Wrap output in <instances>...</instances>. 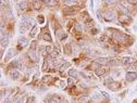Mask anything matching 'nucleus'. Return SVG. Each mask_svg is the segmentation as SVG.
<instances>
[{
    "label": "nucleus",
    "mask_w": 137,
    "mask_h": 103,
    "mask_svg": "<svg viewBox=\"0 0 137 103\" xmlns=\"http://www.w3.org/2000/svg\"><path fill=\"white\" fill-rule=\"evenodd\" d=\"M74 29H75L76 32H82V30H83V26L81 24H75V25H74Z\"/></svg>",
    "instance_id": "27"
},
{
    "label": "nucleus",
    "mask_w": 137,
    "mask_h": 103,
    "mask_svg": "<svg viewBox=\"0 0 137 103\" xmlns=\"http://www.w3.org/2000/svg\"><path fill=\"white\" fill-rule=\"evenodd\" d=\"M64 3L66 6H74L77 3V0H64Z\"/></svg>",
    "instance_id": "21"
},
{
    "label": "nucleus",
    "mask_w": 137,
    "mask_h": 103,
    "mask_svg": "<svg viewBox=\"0 0 137 103\" xmlns=\"http://www.w3.org/2000/svg\"><path fill=\"white\" fill-rule=\"evenodd\" d=\"M89 97H87V95H84V97H81L80 99H78V102L80 103H87L89 101Z\"/></svg>",
    "instance_id": "20"
},
{
    "label": "nucleus",
    "mask_w": 137,
    "mask_h": 103,
    "mask_svg": "<svg viewBox=\"0 0 137 103\" xmlns=\"http://www.w3.org/2000/svg\"><path fill=\"white\" fill-rule=\"evenodd\" d=\"M37 20H38L39 24H44V23H45V17H44L43 15H38V17H37Z\"/></svg>",
    "instance_id": "30"
},
{
    "label": "nucleus",
    "mask_w": 137,
    "mask_h": 103,
    "mask_svg": "<svg viewBox=\"0 0 137 103\" xmlns=\"http://www.w3.org/2000/svg\"><path fill=\"white\" fill-rule=\"evenodd\" d=\"M43 38H44V40H46V41H49V43H51V41H52L51 36H50V34H49V33H45V34L43 35Z\"/></svg>",
    "instance_id": "17"
},
{
    "label": "nucleus",
    "mask_w": 137,
    "mask_h": 103,
    "mask_svg": "<svg viewBox=\"0 0 137 103\" xmlns=\"http://www.w3.org/2000/svg\"><path fill=\"white\" fill-rule=\"evenodd\" d=\"M114 39L119 43H126L127 39H128V36L125 34H122V33H115L114 34Z\"/></svg>",
    "instance_id": "2"
},
{
    "label": "nucleus",
    "mask_w": 137,
    "mask_h": 103,
    "mask_svg": "<svg viewBox=\"0 0 137 103\" xmlns=\"http://www.w3.org/2000/svg\"><path fill=\"white\" fill-rule=\"evenodd\" d=\"M100 93H101V94H102V95H103V97H104V98H106V99H109V98H110V95H109V94H108V93H107V92H106V91H100Z\"/></svg>",
    "instance_id": "33"
},
{
    "label": "nucleus",
    "mask_w": 137,
    "mask_h": 103,
    "mask_svg": "<svg viewBox=\"0 0 137 103\" xmlns=\"http://www.w3.org/2000/svg\"><path fill=\"white\" fill-rule=\"evenodd\" d=\"M15 54H17V50H15V49H13V48L9 49L8 52H7L6 58H4V62H9V61L12 59V58L14 57Z\"/></svg>",
    "instance_id": "3"
},
{
    "label": "nucleus",
    "mask_w": 137,
    "mask_h": 103,
    "mask_svg": "<svg viewBox=\"0 0 137 103\" xmlns=\"http://www.w3.org/2000/svg\"><path fill=\"white\" fill-rule=\"evenodd\" d=\"M91 33H92V35H96L97 33H98V29H97V28H92L91 29Z\"/></svg>",
    "instance_id": "38"
},
{
    "label": "nucleus",
    "mask_w": 137,
    "mask_h": 103,
    "mask_svg": "<svg viewBox=\"0 0 137 103\" xmlns=\"http://www.w3.org/2000/svg\"><path fill=\"white\" fill-rule=\"evenodd\" d=\"M96 63L101 64V65H107L109 63V59H107V58H97Z\"/></svg>",
    "instance_id": "8"
},
{
    "label": "nucleus",
    "mask_w": 137,
    "mask_h": 103,
    "mask_svg": "<svg viewBox=\"0 0 137 103\" xmlns=\"http://www.w3.org/2000/svg\"><path fill=\"white\" fill-rule=\"evenodd\" d=\"M46 51H47V53H50L51 52V48L50 47H46Z\"/></svg>",
    "instance_id": "39"
},
{
    "label": "nucleus",
    "mask_w": 137,
    "mask_h": 103,
    "mask_svg": "<svg viewBox=\"0 0 137 103\" xmlns=\"http://www.w3.org/2000/svg\"><path fill=\"white\" fill-rule=\"evenodd\" d=\"M69 75L72 78H75V77H77V71H76L75 69H71L69 71Z\"/></svg>",
    "instance_id": "16"
},
{
    "label": "nucleus",
    "mask_w": 137,
    "mask_h": 103,
    "mask_svg": "<svg viewBox=\"0 0 137 103\" xmlns=\"http://www.w3.org/2000/svg\"><path fill=\"white\" fill-rule=\"evenodd\" d=\"M15 103H24V98L23 97H20L18 99L15 101Z\"/></svg>",
    "instance_id": "34"
},
{
    "label": "nucleus",
    "mask_w": 137,
    "mask_h": 103,
    "mask_svg": "<svg viewBox=\"0 0 137 103\" xmlns=\"http://www.w3.org/2000/svg\"><path fill=\"white\" fill-rule=\"evenodd\" d=\"M80 47L77 46V44H73V47H72V51L74 52V54H77V53H80Z\"/></svg>",
    "instance_id": "24"
},
{
    "label": "nucleus",
    "mask_w": 137,
    "mask_h": 103,
    "mask_svg": "<svg viewBox=\"0 0 137 103\" xmlns=\"http://www.w3.org/2000/svg\"><path fill=\"white\" fill-rule=\"evenodd\" d=\"M71 47H70V44H66V46H64V53H65L66 55H71L72 52H71Z\"/></svg>",
    "instance_id": "19"
},
{
    "label": "nucleus",
    "mask_w": 137,
    "mask_h": 103,
    "mask_svg": "<svg viewBox=\"0 0 137 103\" xmlns=\"http://www.w3.org/2000/svg\"><path fill=\"white\" fill-rule=\"evenodd\" d=\"M28 57L31 58V60L37 61V54H36V52H35V50H33V49H29V51H28Z\"/></svg>",
    "instance_id": "11"
},
{
    "label": "nucleus",
    "mask_w": 137,
    "mask_h": 103,
    "mask_svg": "<svg viewBox=\"0 0 137 103\" xmlns=\"http://www.w3.org/2000/svg\"><path fill=\"white\" fill-rule=\"evenodd\" d=\"M33 7H34L35 10H38V9H40V3H39V2H37V1H35L33 3Z\"/></svg>",
    "instance_id": "31"
},
{
    "label": "nucleus",
    "mask_w": 137,
    "mask_h": 103,
    "mask_svg": "<svg viewBox=\"0 0 137 103\" xmlns=\"http://www.w3.org/2000/svg\"><path fill=\"white\" fill-rule=\"evenodd\" d=\"M18 46L22 47V48L27 47V46H28V40H27L25 37H21V38L18 39Z\"/></svg>",
    "instance_id": "6"
},
{
    "label": "nucleus",
    "mask_w": 137,
    "mask_h": 103,
    "mask_svg": "<svg viewBox=\"0 0 137 103\" xmlns=\"http://www.w3.org/2000/svg\"><path fill=\"white\" fill-rule=\"evenodd\" d=\"M104 1H106L107 3H109V4H112V3H115L117 0H104Z\"/></svg>",
    "instance_id": "36"
},
{
    "label": "nucleus",
    "mask_w": 137,
    "mask_h": 103,
    "mask_svg": "<svg viewBox=\"0 0 137 103\" xmlns=\"http://www.w3.org/2000/svg\"><path fill=\"white\" fill-rule=\"evenodd\" d=\"M81 20H83V22H85V23H87L88 21H90V17H89V15H88V13L87 12L81 13Z\"/></svg>",
    "instance_id": "12"
},
{
    "label": "nucleus",
    "mask_w": 137,
    "mask_h": 103,
    "mask_svg": "<svg viewBox=\"0 0 137 103\" xmlns=\"http://www.w3.org/2000/svg\"><path fill=\"white\" fill-rule=\"evenodd\" d=\"M82 75L86 76V78H91V77H92V73H91V72H82Z\"/></svg>",
    "instance_id": "28"
},
{
    "label": "nucleus",
    "mask_w": 137,
    "mask_h": 103,
    "mask_svg": "<svg viewBox=\"0 0 137 103\" xmlns=\"http://www.w3.org/2000/svg\"><path fill=\"white\" fill-rule=\"evenodd\" d=\"M127 1H128L129 3H136L137 0H127Z\"/></svg>",
    "instance_id": "40"
},
{
    "label": "nucleus",
    "mask_w": 137,
    "mask_h": 103,
    "mask_svg": "<svg viewBox=\"0 0 137 103\" xmlns=\"http://www.w3.org/2000/svg\"><path fill=\"white\" fill-rule=\"evenodd\" d=\"M104 18H106V21H108V22H112L115 18V14L113 12H108L106 14V16H104Z\"/></svg>",
    "instance_id": "9"
},
{
    "label": "nucleus",
    "mask_w": 137,
    "mask_h": 103,
    "mask_svg": "<svg viewBox=\"0 0 137 103\" xmlns=\"http://www.w3.org/2000/svg\"><path fill=\"white\" fill-rule=\"evenodd\" d=\"M97 16H98L99 20H101V18H102V17H101V15H100V13H99V12H97Z\"/></svg>",
    "instance_id": "41"
},
{
    "label": "nucleus",
    "mask_w": 137,
    "mask_h": 103,
    "mask_svg": "<svg viewBox=\"0 0 137 103\" xmlns=\"http://www.w3.org/2000/svg\"><path fill=\"white\" fill-rule=\"evenodd\" d=\"M43 2L46 6H49V7H53L57 4V0H43Z\"/></svg>",
    "instance_id": "14"
},
{
    "label": "nucleus",
    "mask_w": 137,
    "mask_h": 103,
    "mask_svg": "<svg viewBox=\"0 0 137 103\" xmlns=\"http://www.w3.org/2000/svg\"><path fill=\"white\" fill-rule=\"evenodd\" d=\"M35 1H37V0H35Z\"/></svg>",
    "instance_id": "44"
},
{
    "label": "nucleus",
    "mask_w": 137,
    "mask_h": 103,
    "mask_svg": "<svg viewBox=\"0 0 137 103\" xmlns=\"http://www.w3.org/2000/svg\"><path fill=\"white\" fill-rule=\"evenodd\" d=\"M64 13H65V15H72L75 13V10H74V8L72 9H66V10H64Z\"/></svg>",
    "instance_id": "25"
},
{
    "label": "nucleus",
    "mask_w": 137,
    "mask_h": 103,
    "mask_svg": "<svg viewBox=\"0 0 137 103\" xmlns=\"http://www.w3.org/2000/svg\"><path fill=\"white\" fill-rule=\"evenodd\" d=\"M59 50H58V49H53L52 50V52H51V54H52V57H58V55H59Z\"/></svg>",
    "instance_id": "32"
},
{
    "label": "nucleus",
    "mask_w": 137,
    "mask_h": 103,
    "mask_svg": "<svg viewBox=\"0 0 137 103\" xmlns=\"http://www.w3.org/2000/svg\"><path fill=\"white\" fill-rule=\"evenodd\" d=\"M68 84H69V85H72V79H71V78H70L69 80H68Z\"/></svg>",
    "instance_id": "42"
},
{
    "label": "nucleus",
    "mask_w": 137,
    "mask_h": 103,
    "mask_svg": "<svg viewBox=\"0 0 137 103\" xmlns=\"http://www.w3.org/2000/svg\"><path fill=\"white\" fill-rule=\"evenodd\" d=\"M119 86H120V85H119L118 83H111L110 85H108L107 87H109V88L111 89V90H113V91H117L118 89H119Z\"/></svg>",
    "instance_id": "15"
},
{
    "label": "nucleus",
    "mask_w": 137,
    "mask_h": 103,
    "mask_svg": "<svg viewBox=\"0 0 137 103\" xmlns=\"http://www.w3.org/2000/svg\"><path fill=\"white\" fill-rule=\"evenodd\" d=\"M89 7H90V9H94V0H90V2H89Z\"/></svg>",
    "instance_id": "37"
},
{
    "label": "nucleus",
    "mask_w": 137,
    "mask_h": 103,
    "mask_svg": "<svg viewBox=\"0 0 137 103\" xmlns=\"http://www.w3.org/2000/svg\"><path fill=\"white\" fill-rule=\"evenodd\" d=\"M133 62H134V59H133V58H131V57H124L122 59V61H121V63H122V64H124V65L131 64V63H133Z\"/></svg>",
    "instance_id": "7"
},
{
    "label": "nucleus",
    "mask_w": 137,
    "mask_h": 103,
    "mask_svg": "<svg viewBox=\"0 0 137 103\" xmlns=\"http://www.w3.org/2000/svg\"><path fill=\"white\" fill-rule=\"evenodd\" d=\"M70 65H71V64H70L69 62H66V63H64V64H62L61 66H60V72H64L66 69H68V67H70Z\"/></svg>",
    "instance_id": "23"
},
{
    "label": "nucleus",
    "mask_w": 137,
    "mask_h": 103,
    "mask_svg": "<svg viewBox=\"0 0 137 103\" xmlns=\"http://www.w3.org/2000/svg\"><path fill=\"white\" fill-rule=\"evenodd\" d=\"M13 1H18V0H13Z\"/></svg>",
    "instance_id": "43"
},
{
    "label": "nucleus",
    "mask_w": 137,
    "mask_h": 103,
    "mask_svg": "<svg viewBox=\"0 0 137 103\" xmlns=\"http://www.w3.org/2000/svg\"><path fill=\"white\" fill-rule=\"evenodd\" d=\"M2 103H11V98H10V97L6 98V99L3 100V102H2Z\"/></svg>",
    "instance_id": "35"
},
{
    "label": "nucleus",
    "mask_w": 137,
    "mask_h": 103,
    "mask_svg": "<svg viewBox=\"0 0 137 103\" xmlns=\"http://www.w3.org/2000/svg\"><path fill=\"white\" fill-rule=\"evenodd\" d=\"M27 8H28V2L27 1H22L21 3H18V9L21 11H25Z\"/></svg>",
    "instance_id": "10"
},
{
    "label": "nucleus",
    "mask_w": 137,
    "mask_h": 103,
    "mask_svg": "<svg viewBox=\"0 0 137 103\" xmlns=\"http://www.w3.org/2000/svg\"><path fill=\"white\" fill-rule=\"evenodd\" d=\"M119 20H120L121 23H128V22H131V17H129V16H127V15H121L119 17Z\"/></svg>",
    "instance_id": "13"
},
{
    "label": "nucleus",
    "mask_w": 137,
    "mask_h": 103,
    "mask_svg": "<svg viewBox=\"0 0 137 103\" xmlns=\"http://www.w3.org/2000/svg\"><path fill=\"white\" fill-rule=\"evenodd\" d=\"M125 79H126V81H134V80H136V79H137V74L133 73V72H128V73H126Z\"/></svg>",
    "instance_id": "4"
},
{
    "label": "nucleus",
    "mask_w": 137,
    "mask_h": 103,
    "mask_svg": "<svg viewBox=\"0 0 137 103\" xmlns=\"http://www.w3.org/2000/svg\"><path fill=\"white\" fill-rule=\"evenodd\" d=\"M36 33H37V26L35 25V26L33 27V28H32L31 32H29V36H31L32 38H34V37L36 36Z\"/></svg>",
    "instance_id": "22"
},
{
    "label": "nucleus",
    "mask_w": 137,
    "mask_h": 103,
    "mask_svg": "<svg viewBox=\"0 0 137 103\" xmlns=\"http://www.w3.org/2000/svg\"><path fill=\"white\" fill-rule=\"evenodd\" d=\"M7 15H8V17L11 18V20L14 17V16H13V12H12V10H11V9H9V10L7 11Z\"/></svg>",
    "instance_id": "29"
},
{
    "label": "nucleus",
    "mask_w": 137,
    "mask_h": 103,
    "mask_svg": "<svg viewBox=\"0 0 137 103\" xmlns=\"http://www.w3.org/2000/svg\"><path fill=\"white\" fill-rule=\"evenodd\" d=\"M21 26L22 27H24L25 29H29L32 26H35L34 25V20L32 17H29V16H26V15H24V16H22L21 17Z\"/></svg>",
    "instance_id": "1"
},
{
    "label": "nucleus",
    "mask_w": 137,
    "mask_h": 103,
    "mask_svg": "<svg viewBox=\"0 0 137 103\" xmlns=\"http://www.w3.org/2000/svg\"><path fill=\"white\" fill-rule=\"evenodd\" d=\"M9 76H10V78L12 80H17V79H18V77H20V72L17 71V69H12L9 73Z\"/></svg>",
    "instance_id": "5"
},
{
    "label": "nucleus",
    "mask_w": 137,
    "mask_h": 103,
    "mask_svg": "<svg viewBox=\"0 0 137 103\" xmlns=\"http://www.w3.org/2000/svg\"><path fill=\"white\" fill-rule=\"evenodd\" d=\"M95 73H96L97 76H102V75H104V73H106V71H104V69H100V67H99V69H96V72H95Z\"/></svg>",
    "instance_id": "18"
},
{
    "label": "nucleus",
    "mask_w": 137,
    "mask_h": 103,
    "mask_svg": "<svg viewBox=\"0 0 137 103\" xmlns=\"http://www.w3.org/2000/svg\"><path fill=\"white\" fill-rule=\"evenodd\" d=\"M111 83H113V78H112V77H110V76L107 77L106 80H104V84H106V85L108 86V85H110Z\"/></svg>",
    "instance_id": "26"
}]
</instances>
